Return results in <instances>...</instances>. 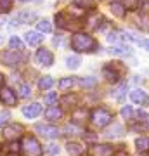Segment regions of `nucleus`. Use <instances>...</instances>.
Listing matches in <instances>:
<instances>
[{"label": "nucleus", "instance_id": "nucleus-1", "mask_svg": "<svg viewBox=\"0 0 149 156\" xmlns=\"http://www.w3.org/2000/svg\"><path fill=\"white\" fill-rule=\"evenodd\" d=\"M71 47L76 52H94L99 45L90 35L87 33H75L71 37Z\"/></svg>", "mask_w": 149, "mask_h": 156}, {"label": "nucleus", "instance_id": "nucleus-2", "mask_svg": "<svg viewBox=\"0 0 149 156\" xmlns=\"http://www.w3.org/2000/svg\"><path fill=\"white\" fill-rule=\"evenodd\" d=\"M113 118H115V115H113L109 109H106V108H95L94 111L90 113L92 123H94L95 127H99V128L108 127V125L113 122Z\"/></svg>", "mask_w": 149, "mask_h": 156}, {"label": "nucleus", "instance_id": "nucleus-3", "mask_svg": "<svg viewBox=\"0 0 149 156\" xmlns=\"http://www.w3.org/2000/svg\"><path fill=\"white\" fill-rule=\"evenodd\" d=\"M21 149L26 156H42V146L33 135H28L24 137L21 142Z\"/></svg>", "mask_w": 149, "mask_h": 156}, {"label": "nucleus", "instance_id": "nucleus-4", "mask_svg": "<svg viewBox=\"0 0 149 156\" xmlns=\"http://www.w3.org/2000/svg\"><path fill=\"white\" fill-rule=\"evenodd\" d=\"M0 61L5 66H16L23 61V54L21 50H5V52L0 54Z\"/></svg>", "mask_w": 149, "mask_h": 156}, {"label": "nucleus", "instance_id": "nucleus-5", "mask_svg": "<svg viewBox=\"0 0 149 156\" xmlns=\"http://www.w3.org/2000/svg\"><path fill=\"white\" fill-rule=\"evenodd\" d=\"M0 101H2V104L12 108V106H16L17 95H16V92H14L12 89H9V87H2V89H0Z\"/></svg>", "mask_w": 149, "mask_h": 156}, {"label": "nucleus", "instance_id": "nucleus-6", "mask_svg": "<svg viewBox=\"0 0 149 156\" xmlns=\"http://www.w3.org/2000/svg\"><path fill=\"white\" fill-rule=\"evenodd\" d=\"M35 57H37V62L42 66H52V62H54V56L49 49H38Z\"/></svg>", "mask_w": 149, "mask_h": 156}, {"label": "nucleus", "instance_id": "nucleus-7", "mask_svg": "<svg viewBox=\"0 0 149 156\" xmlns=\"http://www.w3.org/2000/svg\"><path fill=\"white\" fill-rule=\"evenodd\" d=\"M23 134V125H9V127L4 128V137L7 140H17Z\"/></svg>", "mask_w": 149, "mask_h": 156}, {"label": "nucleus", "instance_id": "nucleus-8", "mask_svg": "<svg viewBox=\"0 0 149 156\" xmlns=\"http://www.w3.org/2000/svg\"><path fill=\"white\" fill-rule=\"evenodd\" d=\"M90 156H113V147L109 144H95L88 149Z\"/></svg>", "mask_w": 149, "mask_h": 156}, {"label": "nucleus", "instance_id": "nucleus-9", "mask_svg": "<svg viewBox=\"0 0 149 156\" xmlns=\"http://www.w3.org/2000/svg\"><path fill=\"white\" fill-rule=\"evenodd\" d=\"M35 130L40 132L44 137H49V139H54V137L59 135V128L55 127V125H42V123H40V125L35 127Z\"/></svg>", "mask_w": 149, "mask_h": 156}, {"label": "nucleus", "instance_id": "nucleus-10", "mask_svg": "<svg viewBox=\"0 0 149 156\" xmlns=\"http://www.w3.org/2000/svg\"><path fill=\"white\" fill-rule=\"evenodd\" d=\"M24 38H26V44L31 45V47H38L42 42H44V35L40 33V31H28L24 35Z\"/></svg>", "mask_w": 149, "mask_h": 156}, {"label": "nucleus", "instance_id": "nucleus-11", "mask_svg": "<svg viewBox=\"0 0 149 156\" xmlns=\"http://www.w3.org/2000/svg\"><path fill=\"white\" fill-rule=\"evenodd\" d=\"M40 113H42V106H40L38 102H31V104L23 108V115L26 118H37Z\"/></svg>", "mask_w": 149, "mask_h": 156}, {"label": "nucleus", "instance_id": "nucleus-12", "mask_svg": "<svg viewBox=\"0 0 149 156\" xmlns=\"http://www.w3.org/2000/svg\"><path fill=\"white\" fill-rule=\"evenodd\" d=\"M37 19V14L35 12H30V11H23L17 14V17H14V24H24V23H31Z\"/></svg>", "mask_w": 149, "mask_h": 156}, {"label": "nucleus", "instance_id": "nucleus-13", "mask_svg": "<svg viewBox=\"0 0 149 156\" xmlns=\"http://www.w3.org/2000/svg\"><path fill=\"white\" fill-rule=\"evenodd\" d=\"M61 116H62V109L57 106V104H52V106H49L47 109H45V118H47V120H50V122L59 120Z\"/></svg>", "mask_w": 149, "mask_h": 156}, {"label": "nucleus", "instance_id": "nucleus-14", "mask_svg": "<svg viewBox=\"0 0 149 156\" xmlns=\"http://www.w3.org/2000/svg\"><path fill=\"white\" fill-rule=\"evenodd\" d=\"M130 99H132L135 104H140V106H142V104H146V102L149 101L147 99V94H146L144 90H140V89L132 90V92H130Z\"/></svg>", "mask_w": 149, "mask_h": 156}, {"label": "nucleus", "instance_id": "nucleus-15", "mask_svg": "<svg viewBox=\"0 0 149 156\" xmlns=\"http://www.w3.org/2000/svg\"><path fill=\"white\" fill-rule=\"evenodd\" d=\"M109 9H111V12H113L116 17H123L125 14H127V7L123 5L122 2H111Z\"/></svg>", "mask_w": 149, "mask_h": 156}, {"label": "nucleus", "instance_id": "nucleus-16", "mask_svg": "<svg viewBox=\"0 0 149 156\" xmlns=\"http://www.w3.org/2000/svg\"><path fill=\"white\" fill-rule=\"evenodd\" d=\"M66 149H68V153H69L71 156H80V154H83L85 147H83L82 144H78V142H68Z\"/></svg>", "mask_w": 149, "mask_h": 156}, {"label": "nucleus", "instance_id": "nucleus-17", "mask_svg": "<svg viewBox=\"0 0 149 156\" xmlns=\"http://www.w3.org/2000/svg\"><path fill=\"white\" fill-rule=\"evenodd\" d=\"M87 116H88V111L85 109V108H76V109L73 111V115H71V118H73V122H75V123L85 120Z\"/></svg>", "mask_w": 149, "mask_h": 156}, {"label": "nucleus", "instance_id": "nucleus-18", "mask_svg": "<svg viewBox=\"0 0 149 156\" xmlns=\"http://www.w3.org/2000/svg\"><path fill=\"white\" fill-rule=\"evenodd\" d=\"M104 76H106V80H109V82H113V83H116V82L120 80V75H118V71L113 69V66H106L104 68Z\"/></svg>", "mask_w": 149, "mask_h": 156}, {"label": "nucleus", "instance_id": "nucleus-19", "mask_svg": "<svg viewBox=\"0 0 149 156\" xmlns=\"http://www.w3.org/2000/svg\"><path fill=\"white\" fill-rule=\"evenodd\" d=\"M135 146H137V151H140V153L149 151V137H139V139H135Z\"/></svg>", "mask_w": 149, "mask_h": 156}, {"label": "nucleus", "instance_id": "nucleus-20", "mask_svg": "<svg viewBox=\"0 0 149 156\" xmlns=\"http://www.w3.org/2000/svg\"><path fill=\"white\" fill-rule=\"evenodd\" d=\"M54 85V78L52 76H42L40 78V82H38V87H40V90H49L50 87Z\"/></svg>", "mask_w": 149, "mask_h": 156}, {"label": "nucleus", "instance_id": "nucleus-21", "mask_svg": "<svg viewBox=\"0 0 149 156\" xmlns=\"http://www.w3.org/2000/svg\"><path fill=\"white\" fill-rule=\"evenodd\" d=\"M122 134H123V127L118 125V123H115L113 127H109L106 130V135H108V137H118V135H122Z\"/></svg>", "mask_w": 149, "mask_h": 156}, {"label": "nucleus", "instance_id": "nucleus-22", "mask_svg": "<svg viewBox=\"0 0 149 156\" xmlns=\"http://www.w3.org/2000/svg\"><path fill=\"white\" fill-rule=\"evenodd\" d=\"M111 54H116V56H130V49L125 47V45H115L111 49Z\"/></svg>", "mask_w": 149, "mask_h": 156}, {"label": "nucleus", "instance_id": "nucleus-23", "mask_svg": "<svg viewBox=\"0 0 149 156\" xmlns=\"http://www.w3.org/2000/svg\"><path fill=\"white\" fill-rule=\"evenodd\" d=\"M37 28H38L40 33H50L52 31V26H50V23L47 19H42V21L37 23Z\"/></svg>", "mask_w": 149, "mask_h": 156}, {"label": "nucleus", "instance_id": "nucleus-24", "mask_svg": "<svg viewBox=\"0 0 149 156\" xmlns=\"http://www.w3.org/2000/svg\"><path fill=\"white\" fill-rule=\"evenodd\" d=\"M80 62H82V59H80L78 56H69V57H66V66L71 68V69H76V68L80 66Z\"/></svg>", "mask_w": 149, "mask_h": 156}, {"label": "nucleus", "instance_id": "nucleus-25", "mask_svg": "<svg viewBox=\"0 0 149 156\" xmlns=\"http://www.w3.org/2000/svg\"><path fill=\"white\" fill-rule=\"evenodd\" d=\"M73 4H75L76 7H82V9H94L95 7L94 0H75Z\"/></svg>", "mask_w": 149, "mask_h": 156}, {"label": "nucleus", "instance_id": "nucleus-26", "mask_svg": "<svg viewBox=\"0 0 149 156\" xmlns=\"http://www.w3.org/2000/svg\"><path fill=\"white\" fill-rule=\"evenodd\" d=\"M73 83H75V80L73 78H62L61 82H59V89L61 90H68V89H71Z\"/></svg>", "mask_w": 149, "mask_h": 156}, {"label": "nucleus", "instance_id": "nucleus-27", "mask_svg": "<svg viewBox=\"0 0 149 156\" xmlns=\"http://www.w3.org/2000/svg\"><path fill=\"white\" fill-rule=\"evenodd\" d=\"M144 0H123V5L127 9H137V7L142 5Z\"/></svg>", "mask_w": 149, "mask_h": 156}, {"label": "nucleus", "instance_id": "nucleus-28", "mask_svg": "<svg viewBox=\"0 0 149 156\" xmlns=\"http://www.w3.org/2000/svg\"><path fill=\"white\" fill-rule=\"evenodd\" d=\"M9 45H11V49L23 50V42L19 40V37H11V40H9Z\"/></svg>", "mask_w": 149, "mask_h": 156}, {"label": "nucleus", "instance_id": "nucleus-29", "mask_svg": "<svg viewBox=\"0 0 149 156\" xmlns=\"http://www.w3.org/2000/svg\"><path fill=\"white\" fill-rule=\"evenodd\" d=\"M31 95V87L28 83H23L19 87V97H30Z\"/></svg>", "mask_w": 149, "mask_h": 156}, {"label": "nucleus", "instance_id": "nucleus-30", "mask_svg": "<svg viewBox=\"0 0 149 156\" xmlns=\"http://www.w3.org/2000/svg\"><path fill=\"white\" fill-rule=\"evenodd\" d=\"M122 116L125 118V120H132V118H133V109H132V106H123V108H122Z\"/></svg>", "mask_w": 149, "mask_h": 156}, {"label": "nucleus", "instance_id": "nucleus-31", "mask_svg": "<svg viewBox=\"0 0 149 156\" xmlns=\"http://www.w3.org/2000/svg\"><path fill=\"white\" fill-rule=\"evenodd\" d=\"M45 153H47L49 156H57V154H59V146H57V144H49Z\"/></svg>", "mask_w": 149, "mask_h": 156}, {"label": "nucleus", "instance_id": "nucleus-32", "mask_svg": "<svg viewBox=\"0 0 149 156\" xmlns=\"http://www.w3.org/2000/svg\"><path fill=\"white\" fill-rule=\"evenodd\" d=\"M80 85H82V87H94L95 85V78H82V80H80Z\"/></svg>", "mask_w": 149, "mask_h": 156}, {"label": "nucleus", "instance_id": "nucleus-33", "mask_svg": "<svg viewBox=\"0 0 149 156\" xmlns=\"http://www.w3.org/2000/svg\"><path fill=\"white\" fill-rule=\"evenodd\" d=\"M11 11V0H0V12H9Z\"/></svg>", "mask_w": 149, "mask_h": 156}, {"label": "nucleus", "instance_id": "nucleus-34", "mask_svg": "<svg viewBox=\"0 0 149 156\" xmlns=\"http://www.w3.org/2000/svg\"><path fill=\"white\" fill-rule=\"evenodd\" d=\"M45 104H49V106H52L55 101H57V94H54V92H50V94H47L45 95Z\"/></svg>", "mask_w": 149, "mask_h": 156}, {"label": "nucleus", "instance_id": "nucleus-35", "mask_svg": "<svg viewBox=\"0 0 149 156\" xmlns=\"http://www.w3.org/2000/svg\"><path fill=\"white\" fill-rule=\"evenodd\" d=\"M9 118H11L9 111H2V113H0V127H4V125H7V122H9Z\"/></svg>", "mask_w": 149, "mask_h": 156}, {"label": "nucleus", "instance_id": "nucleus-36", "mask_svg": "<svg viewBox=\"0 0 149 156\" xmlns=\"http://www.w3.org/2000/svg\"><path fill=\"white\" fill-rule=\"evenodd\" d=\"M9 149H11V153H17V151L21 149V144H19L17 140H14V142H11V146H9Z\"/></svg>", "mask_w": 149, "mask_h": 156}, {"label": "nucleus", "instance_id": "nucleus-37", "mask_svg": "<svg viewBox=\"0 0 149 156\" xmlns=\"http://www.w3.org/2000/svg\"><path fill=\"white\" fill-rule=\"evenodd\" d=\"M69 102H71V104H75V102H76V97H75V95H66V97H64V99H62V104H69Z\"/></svg>", "mask_w": 149, "mask_h": 156}, {"label": "nucleus", "instance_id": "nucleus-38", "mask_svg": "<svg viewBox=\"0 0 149 156\" xmlns=\"http://www.w3.org/2000/svg\"><path fill=\"white\" fill-rule=\"evenodd\" d=\"M137 44L142 47L144 50H149V40H146V38H142V40H137Z\"/></svg>", "mask_w": 149, "mask_h": 156}, {"label": "nucleus", "instance_id": "nucleus-39", "mask_svg": "<svg viewBox=\"0 0 149 156\" xmlns=\"http://www.w3.org/2000/svg\"><path fill=\"white\" fill-rule=\"evenodd\" d=\"M115 156H128V154H127V151H118Z\"/></svg>", "mask_w": 149, "mask_h": 156}, {"label": "nucleus", "instance_id": "nucleus-40", "mask_svg": "<svg viewBox=\"0 0 149 156\" xmlns=\"http://www.w3.org/2000/svg\"><path fill=\"white\" fill-rule=\"evenodd\" d=\"M4 82H5V80H4V75H0V89L4 87Z\"/></svg>", "mask_w": 149, "mask_h": 156}, {"label": "nucleus", "instance_id": "nucleus-41", "mask_svg": "<svg viewBox=\"0 0 149 156\" xmlns=\"http://www.w3.org/2000/svg\"><path fill=\"white\" fill-rule=\"evenodd\" d=\"M7 156H19V154H17V153H9Z\"/></svg>", "mask_w": 149, "mask_h": 156}]
</instances>
